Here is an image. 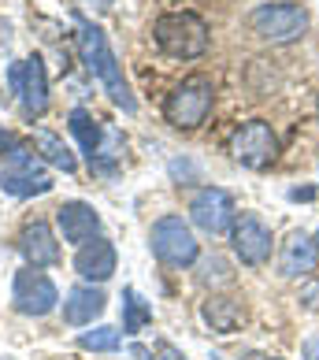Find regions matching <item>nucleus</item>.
Here are the masks:
<instances>
[{"label":"nucleus","mask_w":319,"mask_h":360,"mask_svg":"<svg viewBox=\"0 0 319 360\" xmlns=\"http://www.w3.org/2000/svg\"><path fill=\"white\" fill-rule=\"evenodd\" d=\"M204 323L211 330H219V335H230V330H237V323H242V304L230 301V297H208L204 301Z\"/></svg>","instance_id":"obj_17"},{"label":"nucleus","mask_w":319,"mask_h":360,"mask_svg":"<svg viewBox=\"0 0 319 360\" xmlns=\"http://www.w3.org/2000/svg\"><path fill=\"white\" fill-rule=\"evenodd\" d=\"M19 252L26 257L30 268H52V264H60V245H56V234H52V226L45 219H30L22 226L19 234Z\"/></svg>","instance_id":"obj_13"},{"label":"nucleus","mask_w":319,"mask_h":360,"mask_svg":"<svg viewBox=\"0 0 319 360\" xmlns=\"http://www.w3.org/2000/svg\"><path fill=\"white\" fill-rule=\"evenodd\" d=\"M211 104H216V86L208 75H190L167 93L164 101V115L175 130H197L208 119Z\"/></svg>","instance_id":"obj_3"},{"label":"nucleus","mask_w":319,"mask_h":360,"mask_svg":"<svg viewBox=\"0 0 319 360\" xmlns=\"http://www.w3.org/2000/svg\"><path fill=\"white\" fill-rule=\"evenodd\" d=\"M315 112H319V101H315Z\"/></svg>","instance_id":"obj_28"},{"label":"nucleus","mask_w":319,"mask_h":360,"mask_svg":"<svg viewBox=\"0 0 319 360\" xmlns=\"http://www.w3.org/2000/svg\"><path fill=\"white\" fill-rule=\"evenodd\" d=\"M0 190L11 197H41L52 190L48 171L37 164V156L30 153V145L15 149L4 160V171H0Z\"/></svg>","instance_id":"obj_8"},{"label":"nucleus","mask_w":319,"mask_h":360,"mask_svg":"<svg viewBox=\"0 0 319 360\" xmlns=\"http://www.w3.org/2000/svg\"><path fill=\"white\" fill-rule=\"evenodd\" d=\"M22 145H26V141H22V138H15L11 130H0V156H4V160H8L11 153H15V149H22Z\"/></svg>","instance_id":"obj_22"},{"label":"nucleus","mask_w":319,"mask_h":360,"mask_svg":"<svg viewBox=\"0 0 319 360\" xmlns=\"http://www.w3.org/2000/svg\"><path fill=\"white\" fill-rule=\"evenodd\" d=\"M134 356H138V360H152V353L145 349V345H134Z\"/></svg>","instance_id":"obj_26"},{"label":"nucleus","mask_w":319,"mask_h":360,"mask_svg":"<svg viewBox=\"0 0 319 360\" xmlns=\"http://www.w3.org/2000/svg\"><path fill=\"white\" fill-rule=\"evenodd\" d=\"M234 216H237L234 197L223 190V186H204V190H197L193 201H190V219H193V226H201L204 234L234 231Z\"/></svg>","instance_id":"obj_9"},{"label":"nucleus","mask_w":319,"mask_h":360,"mask_svg":"<svg viewBox=\"0 0 319 360\" xmlns=\"http://www.w3.org/2000/svg\"><path fill=\"white\" fill-rule=\"evenodd\" d=\"M230 153L242 167L263 171L278 160V134L271 130V123H263V119H249V123H242L234 130Z\"/></svg>","instance_id":"obj_5"},{"label":"nucleus","mask_w":319,"mask_h":360,"mask_svg":"<svg viewBox=\"0 0 319 360\" xmlns=\"http://www.w3.org/2000/svg\"><path fill=\"white\" fill-rule=\"evenodd\" d=\"M149 323H152V304L134 286H126L123 290V330L126 335H141Z\"/></svg>","instance_id":"obj_20"},{"label":"nucleus","mask_w":319,"mask_h":360,"mask_svg":"<svg viewBox=\"0 0 319 360\" xmlns=\"http://www.w3.org/2000/svg\"><path fill=\"white\" fill-rule=\"evenodd\" d=\"M315 264H319V249L308 234H301L294 231L282 242V252H278V275H286V278H304V275H312L315 271Z\"/></svg>","instance_id":"obj_14"},{"label":"nucleus","mask_w":319,"mask_h":360,"mask_svg":"<svg viewBox=\"0 0 319 360\" xmlns=\"http://www.w3.org/2000/svg\"><path fill=\"white\" fill-rule=\"evenodd\" d=\"M74 26H78V52H82V63L89 68V75L104 86V93L112 97V104H119L123 112H134L138 104L130 97V86L123 78V68H119L115 52L108 45V37L97 22H89L82 11H74Z\"/></svg>","instance_id":"obj_1"},{"label":"nucleus","mask_w":319,"mask_h":360,"mask_svg":"<svg viewBox=\"0 0 319 360\" xmlns=\"http://www.w3.org/2000/svg\"><path fill=\"white\" fill-rule=\"evenodd\" d=\"M149 242H152V252L167 264V268H190V264L197 260V238H193L190 223H185L182 216L156 219Z\"/></svg>","instance_id":"obj_6"},{"label":"nucleus","mask_w":319,"mask_h":360,"mask_svg":"<svg viewBox=\"0 0 319 360\" xmlns=\"http://www.w3.org/2000/svg\"><path fill=\"white\" fill-rule=\"evenodd\" d=\"M56 226H60L63 242L86 245V242H93V238H97L100 216H97V208L86 205V201H63V205L56 208Z\"/></svg>","instance_id":"obj_12"},{"label":"nucleus","mask_w":319,"mask_h":360,"mask_svg":"<svg viewBox=\"0 0 319 360\" xmlns=\"http://www.w3.org/2000/svg\"><path fill=\"white\" fill-rule=\"evenodd\" d=\"M11 301H15V312L22 316H48L60 301V290L52 286L48 275H41L37 268H26L11 283Z\"/></svg>","instance_id":"obj_10"},{"label":"nucleus","mask_w":319,"mask_h":360,"mask_svg":"<svg viewBox=\"0 0 319 360\" xmlns=\"http://www.w3.org/2000/svg\"><path fill=\"white\" fill-rule=\"evenodd\" d=\"M156 356H160V360H185V353H182V349H175V345H171V342H160Z\"/></svg>","instance_id":"obj_23"},{"label":"nucleus","mask_w":319,"mask_h":360,"mask_svg":"<svg viewBox=\"0 0 319 360\" xmlns=\"http://www.w3.org/2000/svg\"><path fill=\"white\" fill-rule=\"evenodd\" d=\"M315 249H319V234H315Z\"/></svg>","instance_id":"obj_27"},{"label":"nucleus","mask_w":319,"mask_h":360,"mask_svg":"<svg viewBox=\"0 0 319 360\" xmlns=\"http://www.w3.org/2000/svg\"><path fill=\"white\" fill-rule=\"evenodd\" d=\"M249 26L260 41H271V45H289V41H301L308 34V11L294 0H275V4H260L252 8Z\"/></svg>","instance_id":"obj_4"},{"label":"nucleus","mask_w":319,"mask_h":360,"mask_svg":"<svg viewBox=\"0 0 319 360\" xmlns=\"http://www.w3.org/2000/svg\"><path fill=\"white\" fill-rule=\"evenodd\" d=\"M289 197H294V201H312L315 190H289Z\"/></svg>","instance_id":"obj_25"},{"label":"nucleus","mask_w":319,"mask_h":360,"mask_svg":"<svg viewBox=\"0 0 319 360\" xmlns=\"http://www.w3.org/2000/svg\"><path fill=\"white\" fill-rule=\"evenodd\" d=\"M104 304H108V297H104L97 286H74L67 293V301H63V319H67L71 327H86L104 312Z\"/></svg>","instance_id":"obj_16"},{"label":"nucleus","mask_w":319,"mask_h":360,"mask_svg":"<svg viewBox=\"0 0 319 360\" xmlns=\"http://www.w3.org/2000/svg\"><path fill=\"white\" fill-rule=\"evenodd\" d=\"M304 360H319V338L304 342Z\"/></svg>","instance_id":"obj_24"},{"label":"nucleus","mask_w":319,"mask_h":360,"mask_svg":"<svg viewBox=\"0 0 319 360\" xmlns=\"http://www.w3.org/2000/svg\"><path fill=\"white\" fill-rule=\"evenodd\" d=\"M34 149L41 153L45 164L60 167V171H67V175L78 167V164H74V153H71V149H67V145H63L56 134H52V130H34Z\"/></svg>","instance_id":"obj_18"},{"label":"nucleus","mask_w":319,"mask_h":360,"mask_svg":"<svg viewBox=\"0 0 319 360\" xmlns=\"http://www.w3.org/2000/svg\"><path fill=\"white\" fill-rule=\"evenodd\" d=\"M71 134L78 138V145H82V153L93 160L97 156V149H100V141H104V130H100V123L93 119V112H86V108H74L71 112Z\"/></svg>","instance_id":"obj_19"},{"label":"nucleus","mask_w":319,"mask_h":360,"mask_svg":"<svg viewBox=\"0 0 319 360\" xmlns=\"http://www.w3.org/2000/svg\"><path fill=\"white\" fill-rule=\"evenodd\" d=\"M8 82L19 97V112L22 119H41L48 108V75H45V63L41 56H26L19 60L15 68L8 71Z\"/></svg>","instance_id":"obj_7"},{"label":"nucleus","mask_w":319,"mask_h":360,"mask_svg":"<svg viewBox=\"0 0 319 360\" xmlns=\"http://www.w3.org/2000/svg\"><path fill=\"white\" fill-rule=\"evenodd\" d=\"M156 45L175 60H197L208 52V22L197 11H167L152 22Z\"/></svg>","instance_id":"obj_2"},{"label":"nucleus","mask_w":319,"mask_h":360,"mask_svg":"<svg viewBox=\"0 0 319 360\" xmlns=\"http://www.w3.org/2000/svg\"><path fill=\"white\" fill-rule=\"evenodd\" d=\"M119 345H123V338H119L115 327H93L78 335V349H86V353H115Z\"/></svg>","instance_id":"obj_21"},{"label":"nucleus","mask_w":319,"mask_h":360,"mask_svg":"<svg viewBox=\"0 0 319 360\" xmlns=\"http://www.w3.org/2000/svg\"><path fill=\"white\" fill-rule=\"evenodd\" d=\"M74 271L82 275L86 283H104V278H112L115 275V245L108 238H93V242L78 245Z\"/></svg>","instance_id":"obj_15"},{"label":"nucleus","mask_w":319,"mask_h":360,"mask_svg":"<svg viewBox=\"0 0 319 360\" xmlns=\"http://www.w3.org/2000/svg\"><path fill=\"white\" fill-rule=\"evenodd\" d=\"M230 242H234L237 260L249 264V268H260V264H268V257H271V231H268V223L256 219V216L237 219L234 231H230Z\"/></svg>","instance_id":"obj_11"}]
</instances>
